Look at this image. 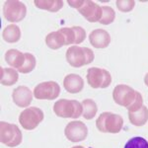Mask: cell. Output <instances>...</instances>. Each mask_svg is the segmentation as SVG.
<instances>
[{
  "label": "cell",
  "mask_w": 148,
  "mask_h": 148,
  "mask_svg": "<svg viewBox=\"0 0 148 148\" xmlns=\"http://www.w3.org/2000/svg\"><path fill=\"white\" fill-rule=\"evenodd\" d=\"M114 101L125 107L128 112H137L143 106V98L139 92L125 84L116 85L113 91Z\"/></svg>",
  "instance_id": "1"
},
{
  "label": "cell",
  "mask_w": 148,
  "mask_h": 148,
  "mask_svg": "<svg viewBox=\"0 0 148 148\" xmlns=\"http://www.w3.org/2000/svg\"><path fill=\"white\" fill-rule=\"evenodd\" d=\"M94 52L89 47L72 46L66 51V60L72 67H82L94 60Z\"/></svg>",
  "instance_id": "2"
},
{
  "label": "cell",
  "mask_w": 148,
  "mask_h": 148,
  "mask_svg": "<svg viewBox=\"0 0 148 148\" xmlns=\"http://www.w3.org/2000/svg\"><path fill=\"white\" fill-rule=\"evenodd\" d=\"M53 112L59 118L78 119L83 114V107L76 100L61 99L54 103Z\"/></svg>",
  "instance_id": "3"
},
{
  "label": "cell",
  "mask_w": 148,
  "mask_h": 148,
  "mask_svg": "<svg viewBox=\"0 0 148 148\" xmlns=\"http://www.w3.org/2000/svg\"><path fill=\"white\" fill-rule=\"evenodd\" d=\"M123 125V120L120 114L105 112L96 121L98 130L105 133H119Z\"/></svg>",
  "instance_id": "4"
},
{
  "label": "cell",
  "mask_w": 148,
  "mask_h": 148,
  "mask_svg": "<svg viewBox=\"0 0 148 148\" xmlns=\"http://www.w3.org/2000/svg\"><path fill=\"white\" fill-rule=\"evenodd\" d=\"M22 132L16 125L6 121L0 123V140L9 147H16L22 143Z\"/></svg>",
  "instance_id": "5"
},
{
  "label": "cell",
  "mask_w": 148,
  "mask_h": 148,
  "mask_svg": "<svg viewBox=\"0 0 148 148\" xmlns=\"http://www.w3.org/2000/svg\"><path fill=\"white\" fill-rule=\"evenodd\" d=\"M44 112L37 107L25 109L19 116V123L27 130H35L44 121Z\"/></svg>",
  "instance_id": "6"
},
{
  "label": "cell",
  "mask_w": 148,
  "mask_h": 148,
  "mask_svg": "<svg viewBox=\"0 0 148 148\" xmlns=\"http://www.w3.org/2000/svg\"><path fill=\"white\" fill-rule=\"evenodd\" d=\"M87 82L94 89L107 88L112 83V75L108 70L99 67H91L87 71Z\"/></svg>",
  "instance_id": "7"
},
{
  "label": "cell",
  "mask_w": 148,
  "mask_h": 148,
  "mask_svg": "<svg viewBox=\"0 0 148 148\" xmlns=\"http://www.w3.org/2000/svg\"><path fill=\"white\" fill-rule=\"evenodd\" d=\"M26 14H27V7L23 2L18 0L6 1L3 6L4 18L8 22H20L26 17Z\"/></svg>",
  "instance_id": "8"
},
{
  "label": "cell",
  "mask_w": 148,
  "mask_h": 148,
  "mask_svg": "<svg viewBox=\"0 0 148 148\" xmlns=\"http://www.w3.org/2000/svg\"><path fill=\"white\" fill-rule=\"evenodd\" d=\"M60 86L54 81L40 83L34 89V96L38 100H54L59 96Z\"/></svg>",
  "instance_id": "9"
},
{
  "label": "cell",
  "mask_w": 148,
  "mask_h": 148,
  "mask_svg": "<svg viewBox=\"0 0 148 148\" xmlns=\"http://www.w3.org/2000/svg\"><path fill=\"white\" fill-rule=\"evenodd\" d=\"M64 134L71 142H79L85 140L88 135V127L80 121H74L65 126Z\"/></svg>",
  "instance_id": "10"
},
{
  "label": "cell",
  "mask_w": 148,
  "mask_h": 148,
  "mask_svg": "<svg viewBox=\"0 0 148 148\" xmlns=\"http://www.w3.org/2000/svg\"><path fill=\"white\" fill-rule=\"evenodd\" d=\"M77 10L88 22L91 23L100 22L103 16L102 7L90 0H83L82 5Z\"/></svg>",
  "instance_id": "11"
},
{
  "label": "cell",
  "mask_w": 148,
  "mask_h": 148,
  "mask_svg": "<svg viewBox=\"0 0 148 148\" xmlns=\"http://www.w3.org/2000/svg\"><path fill=\"white\" fill-rule=\"evenodd\" d=\"M65 38V46L69 45H79L84 42L86 38V32L82 27L74 26L71 28L59 29Z\"/></svg>",
  "instance_id": "12"
},
{
  "label": "cell",
  "mask_w": 148,
  "mask_h": 148,
  "mask_svg": "<svg viewBox=\"0 0 148 148\" xmlns=\"http://www.w3.org/2000/svg\"><path fill=\"white\" fill-rule=\"evenodd\" d=\"M12 99L14 103L20 108H27L33 101V94L30 88L26 86H19L12 93Z\"/></svg>",
  "instance_id": "13"
},
{
  "label": "cell",
  "mask_w": 148,
  "mask_h": 148,
  "mask_svg": "<svg viewBox=\"0 0 148 148\" xmlns=\"http://www.w3.org/2000/svg\"><path fill=\"white\" fill-rule=\"evenodd\" d=\"M90 44L96 49H106L111 42V36L107 31L96 29L89 35Z\"/></svg>",
  "instance_id": "14"
},
{
  "label": "cell",
  "mask_w": 148,
  "mask_h": 148,
  "mask_svg": "<svg viewBox=\"0 0 148 148\" xmlns=\"http://www.w3.org/2000/svg\"><path fill=\"white\" fill-rule=\"evenodd\" d=\"M63 86L67 92L71 93V94H76V93H80L83 90L84 80L78 74H68L63 80Z\"/></svg>",
  "instance_id": "15"
},
{
  "label": "cell",
  "mask_w": 148,
  "mask_h": 148,
  "mask_svg": "<svg viewBox=\"0 0 148 148\" xmlns=\"http://www.w3.org/2000/svg\"><path fill=\"white\" fill-rule=\"evenodd\" d=\"M5 60L6 62L12 66L13 68L20 70L23 67L26 61V54L19 51L18 49H11L6 51L5 53Z\"/></svg>",
  "instance_id": "16"
},
{
  "label": "cell",
  "mask_w": 148,
  "mask_h": 148,
  "mask_svg": "<svg viewBox=\"0 0 148 148\" xmlns=\"http://www.w3.org/2000/svg\"><path fill=\"white\" fill-rule=\"evenodd\" d=\"M47 46L51 49H58L61 47L65 46V38L60 31L51 32L46 38Z\"/></svg>",
  "instance_id": "17"
},
{
  "label": "cell",
  "mask_w": 148,
  "mask_h": 148,
  "mask_svg": "<svg viewBox=\"0 0 148 148\" xmlns=\"http://www.w3.org/2000/svg\"><path fill=\"white\" fill-rule=\"evenodd\" d=\"M130 121L135 126H142L148 121V109L145 106H142L141 109L137 112H128Z\"/></svg>",
  "instance_id": "18"
},
{
  "label": "cell",
  "mask_w": 148,
  "mask_h": 148,
  "mask_svg": "<svg viewBox=\"0 0 148 148\" xmlns=\"http://www.w3.org/2000/svg\"><path fill=\"white\" fill-rule=\"evenodd\" d=\"M2 37H3V40L7 42H10V44L17 42L21 38L20 28L15 24H10L3 30Z\"/></svg>",
  "instance_id": "19"
},
{
  "label": "cell",
  "mask_w": 148,
  "mask_h": 148,
  "mask_svg": "<svg viewBox=\"0 0 148 148\" xmlns=\"http://www.w3.org/2000/svg\"><path fill=\"white\" fill-rule=\"evenodd\" d=\"M34 3L38 8L49 12H57L63 7L61 0H35Z\"/></svg>",
  "instance_id": "20"
},
{
  "label": "cell",
  "mask_w": 148,
  "mask_h": 148,
  "mask_svg": "<svg viewBox=\"0 0 148 148\" xmlns=\"http://www.w3.org/2000/svg\"><path fill=\"white\" fill-rule=\"evenodd\" d=\"M18 72L14 68H3L1 67V77L0 81L4 86H12L18 81Z\"/></svg>",
  "instance_id": "21"
},
{
  "label": "cell",
  "mask_w": 148,
  "mask_h": 148,
  "mask_svg": "<svg viewBox=\"0 0 148 148\" xmlns=\"http://www.w3.org/2000/svg\"><path fill=\"white\" fill-rule=\"evenodd\" d=\"M82 107H83V118L86 120H92L97 114L98 108L97 104L91 99H85L82 102Z\"/></svg>",
  "instance_id": "22"
},
{
  "label": "cell",
  "mask_w": 148,
  "mask_h": 148,
  "mask_svg": "<svg viewBox=\"0 0 148 148\" xmlns=\"http://www.w3.org/2000/svg\"><path fill=\"white\" fill-rule=\"evenodd\" d=\"M103 16L100 20V23L103 25H110L116 19V12L112 7L110 6H103Z\"/></svg>",
  "instance_id": "23"
},
{
  "label": "cell",
  "mask_w": 148,
  "mask_h": 148,
  "mask_svg": "<svg viewBox=\"0 0 148 148\" xmlns=\"http://www.w3.org/2000/svg\"><path fill=\"white\" fill-rule=\"evenodd\" d=\"M26 54V61L25 64L23 65V67L18 70L19 72L23 74H27L32 72L36 67V64H37V60H36V57L33 56L32 53H29V52H25Z\"/></svg>",
  "instance_id": "24"
},
{
  "label": "cell",
  "mask_w": 148,
  "mask_h": 148,
  "mask_svg": "<svg viewBox=\"0 0 148 148\" xmlns=\"http://www.w3.org/2000/svg\"><path fill=\"white\" fill-rule=\"evenodd\" d=\"M125 148H148V141L143 137L135 136L125 143Z\"/></svg>",
  "instance_id": "25"
},
{
  "label": "cell",
  "mask_w": 148,
  "mask_h": 148,
  "mask_svg": "<svg viewBox=\"0 0 148 148\" xmlns=\"http://www.w3.org/2000/svg\"><path fill=\"white\" fill-rule=\"evenodd\" d=\"M116 4L119 10L126 13V12H130L134 8L135 1H133V0H118Z\"/></svg>",
  "instance_id": "26"
},
{
  "label": "cell",
  "mask_w": 148,
  "mask_h": 148,
  "mask_svg": "<svg viewBox=\"0 0 148 148\" xmlns=\"http://www.w3.org/2000/svg\"><path fill=\"white\" fill-rule=\"evenodd\" d=\"M82 3H83V0H68V4L70 5L72 8H76V9H78L79 7L82 5Z\"/></svg>",
  "instance_id": "27"
},
{
  "label": "cell",
  "mask_w": 148,
  "mask_h": 148,
  "mask_svg": "<svg viewBox=\"0 0 148 148\" xmlns=\"http://www.w3.org/2000/svg\"><path fill=\"white\" fill-rule=\"evenodd\" d=\"M144 83L148 87V73H146V75H145V77H144Z\"/></svg>",
  "instance_id": "28"
},
{
  "label": "cell",
  "mask_w": 148,
  "mask_h": 148,
  "mask_svg": "<svg viewBox=\"0 0 148 148\" xmlns=\"http://www.w3.org/2000/svg\"><path fill=\"white\" fill-rule=\"evenodd\" d=\"M71 148H84V147L81 146V145H77V146H73V147H71Z\"/></svg>",
  "instance_id": "29"
}]
</instances>
